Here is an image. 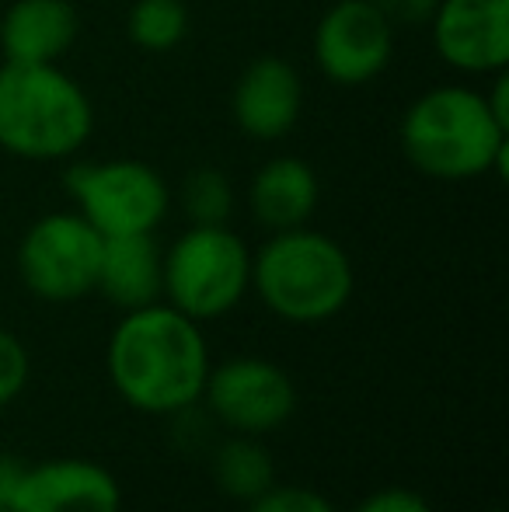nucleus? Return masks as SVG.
I'll return each mask as SVG.
<instances>
[{
	"instance_id": "18",
	"label": "nucleus",
	"mask_w": 509,
	"mask_h": 512,
	"mask_svg": "<svg viewBox=\"0 0 509 512\" xmlns=\"http://www.w3.org/2000/svg\"><path fill=\"white\" fill-rule=\"evenodd\" d=\"M178 203L196 227H224L234 213V185L220 168H196L182 182Z\"/></svg>"
},
{
	"instance_id": "5",
	"label": "nucleus",
	"mask_w": 509,
	"mask_h": 512,
	"mask_svg": "<svg viewBox=\"0 0 509 512\" xmlns=\"http://www.w3.org/2000/svg\"><path fill=\"white\" fill-rule=\"evenodd\" d=\"M252 290V248L231 227H196L164 251V304L196 324L231 314Z\"/></svg>"
},
{
	"instance_id": "2",
	"label": "nucleus",
	"mask_w": 509,
	"mask_h": 512,
	"mask_svg": "<svg viewBox=\"0 0 509 512\" xmlns=\"http://www.w3.org/2000/svg\"><path fill=\"white\" fill-rule=\"evenodd\" d=\"M405 161L436 182L506 178L509 129L492 115L485 91L436 84L405 108L398 126Z\"/></svg>"
},
{
	"instance_id": "24",
	"label": "nucleus",
	"mask_w": 509,
	"mask_h": 512,
	"mask_svg": "<svg viewBox=\"0 0 509 512\" xmlns=\"http://www.w3.org/2000/svg\"><path fill=\"white\" fill-rule=\"evenodd\" d=\"M485 98H489V108L492 115H496L499 122L509 129V74H496V81H492V88L485 91Z\"/></svg>"
},
{
	"instance_id": "20",
	"label": "nucleus",
	"mask_w": 509,
	"mask_h": 512,
	"mask_svg": "<svg viewBox=\"0 0 509 512\" xmlns=\"http://www.w3.org/2000/svg\"><path fill=\"white\" fill-rule=\"evenodd\" d=\"M28 373H32L28 349L18 342V335L0 328V408L11 405V401L25 391Z\"/></svg>"
},
{
	"instance_id": "23",
	"label": "nucleus",
	"mask_w": 509,
	"mask_h": 512,
	"mask_svg": "<svg viewBox=\"0 0 509 512\" xmlns=\"http://www.w3.org/2000/svg\"><path fill=\"white\" fill-rule=\"evenodd\" d=\"M25 467H28V460L14 457V453H0V506H11V495H14V488H18Z\"/></svg>"
},
{
	"instance_id": "3",
	"label": "nucleus",
	"mask_w": 509,
	"mask_h": 512,
	"mask_svg": "<svg viewBox=\"0 0 509 512\" xmlns=\"http://www.w3.org/2000/svg\"><path fill=\"white\" fill-rule=\"evenodd\" d=\"M95 129L88 91L60 63L0 67V150L21 161H67Z\"/></svg>"
},
{
	"instance_id": "7",
	"label": "nucleus",
	"mask_w": 509,
	"mask_h": 512,
	"mask_svg": "<svg viewBox=\"0 0 509 512\" xmlns=\"http://www.w3.org/2000/svg\"><path fill=\"white\" fill-rule=\"evenodd\" d=\"M105 237L77 209L46 213L18 244V276L46 304H74L95 293Z\"/></svg>"
},
{
	"instance_id": "10",
	"label": "nucleus",
	"mask_w": 509,
	"mask_h": 512,
	"mask_svg": "<svg viewBox=\"0 0 509 512\" xmlns=\"http://www.w3.org/2000/svg\"><path fill=\"white\" fill-rule=\"evenodd\" d=\"M433 49L450 70L496 77L509 67V0H436Z\"/></svg>"
},
{
	"instance_id": "19",
	"label": "nucleus",
	"mask_w": 509,
	"mask_h": 512,
	"mask_svg": "<svg viewBox=\"0 0 509 512\" xmlns=\"http://www.w3.org/2000/svg\"><path fill=\"white\" fill-rule=\"evenodd\" d=\"M248 512H335L332 502L307 485H272L255 502H248Z\"/></svg>"
},
{
	"instance_id": "13",
	"label": "nucleus",
	"mask_w": 509,
	"mask_h": 512,
	"mask_svg": "<svg viewBox=\"0 0 509 512\" xmlns=\"http://www.w3.org/2000/svg\"><path fill=\"white\" fill-rule=\"evenodd\" d=\"M81 32L70 0H14L0 21V53L7 63H60Z\"/></svg>"
},
{
	"instance_id": "11",
	"label": "nucleus",
	"mask_w": 509,
	"mask_h": 512,
	"mask_svg": "<svg viewBox=\"0 0 509 512\" xmlns=\"http://www.w3.org/2000/svg\"><path fill=\"white\" fill-rule=\"evenodd\" d=\"M11 512H123V488L109 467L84 457L28 464L11 495Z\"/></svg>"
},
{
	"instance_id": "25",
	"label": "nucleus",
	"mask_w": 509,
	"mask_h": 512,
	"mask_svg": "<svg viewBox=\"0 0 509 512\" xmlns=\"http://www.w3.org/2000/svg\"><path fill=\"white\" fill-rule=\"evenodd\" d=\"M0 512H11V509H7V506H0Z\"/></svg>"
},
{
	"instance_id": "12",
	"label": "nucleus",
	"mask_w": 509,
	"mask_h": 512,
	"mask_svg": "<svg viewBox=\"0 0 509 512\" xmlns=\"http://www.w3.org/2000/svg\"><path fill=\"white\" fill-rule=\"evenodd\" d=\"M300 112H304V81L293 63L265 53L241 70L231 91V115L248 140H283L297 129Z\"/></svg>"
},
{
	"instance_id": "22",
	"label": "nucleus",
	"mask_w": 509,
	"mask_h": 512,
	"mask_svg": "<svg viewBox=\"0 0 509 512\" xmlns=\"http://www.w3.org/2000/svg\"><path fill=\"white\" fill-rule=\"evenodd\" d=\"M374 4L381 7V14L394 28L429 25V18L436 11V0H374Z\"/></svg>"
},
{
	"instance_id": "16",
	"label": "nucleus",
	"mask_w": 509,
	"mask_h": 512,
	"mask_svg": "<svg viewBox=\"0 0 509 512\" xmlns=\"http://www.w3.org/2000/svg\"><path fill=\"white\" fill-rule=\"evenodd\" d=\"M210 474L220 495L248 506V502H255L258 495L276 485V460H272L269 446L258 436L231 432V436L213 443Z\"/></svg>"
},
{
	"instance_id": "15",
	"label": "nucleus",
	"mask_w": 509,
	"mask_h": 512,
	"mask_svg": "<svg viewBox=\"0 0 509 512\" xmlns=\"http://www.w3.org/2000/svg\"><path fill=\"white\" fill-rule=\"evenodd\" d=\"M95 293L112 307L140 310L164 300V251L154 234L105 237Z\"/></svg>"
},
{
	"instance_id": "17",
	"label": "nucleus",
	"mask_w": 509,
	"mask_h": 512,
	"mask_svg": "<svg viewBox=\"0 0 509 512\" xmlns=\"http://www.w3.org/2000/svg\"><path fill=\"white\" fill-rule=\"evenodd\" d=\"M126 35L143 53H171L189 35V7L185 0H136L129 7Z\"/></svg>"
},
{
	"instance_id": "21",
	"label": "nucleus",
	"mask_w": 509,
	"mask_h": 512,
	"mask_svg": "<svg viewBox=\"0 0 509 512\" xmlns=\"http://www.w3.org/2000/svg\"><path fill=\"white\" fill-rule=\"evenodd\" d=\"M353 512H433V506L412 488H377Z\"/></svg>"
},
{
	"instance_id": "8",
	"label": "nucleus",
	"mask_w": 509,
	"mask_h": 512,
	"mask_svg": "<svg viewBox=\"0 0 509 512\" xmlns=\"http://www.w3.org/2000/svg\"><path fill=\"white\" fill-rule=\"evenodd\" d=\"M199 405L227 432L265 436L283 429L297 411V387L283 366L258 356H238L210 366Z\"/></svg>"
},
{
	"instance_id": "9",
	"label": "nucleus",
	"mask_w": 509,
	"mask_h": 512,
	"mask_svg": "<svg viewBox=\"0 0 509 512\" xmlns=\"http://www.w3.org/2000/svg\"><path fill=\"white\" fill-rule=\"evenodd\" d=\"M398 28L374 0H332L311 35L321 77L339 88H363L377 81L394 56Z\"/></svg>"
},
{
	"instance_id": "4",
	"label": "nucleus",
	"mask_w": 509,
	"mask_h": 512,
	"mask_svg": "<svg viewBox=\"0 0 509 512\" xmlns=\"http://www.w3.org/2000/svg\"><path fill=\"white\" fill-rule=\"evenodd\" d=\"M252 290L290 324H321L353 300L356 272L346 248L321 230H276L252 251Z\"/></svg>"
},
{
	"instance_id": "14",
	"label": "nucleus",
	"mask_w": 509,
	"mask_h": 512,
	"mask_svg": "<svg viewBox=\"0 0 509 512\" xmlns=\"http://www.w3.org/2000/svg\"><path fill=\"white\" fill-rule=\"evenodd\" d=\"M321 199V185L304 157H269L248 182V213L269 234L304 227Z\"/></svg>"
},
{
	"instance_id": "1",
	"label": "nucleus",
	"mask_w": 509,
	"mask_h": 512,
	"mask_svg": "<svg viewBox=\"0 0 509 512\" xmlns=\"http://www.w3.org/2000/svg\"><path fill=\"white\" fill-rule=\"evenodd\" d=\"M105 366L126 405L147 415H175L203 398L210 345L203 324L161 300L126 310L109 338Z\"/></svg>"
},
{
	"instance_id": "6",
	"label": "nucleus",
	"mask_w": 509,
	"mask_h": 512,
	"mask_svg": "<svg viewBox=\"0 0 509 512\" xmlns=\"http://www.w3.org/2000/svg\"><path fill=\"white\" fill-rule=\"evenodd\" d=\"M67 192L102 237L154 234L171 209L164 175L136 157L77 164L67 171Z\"/></svg>"
}]
</instances>
